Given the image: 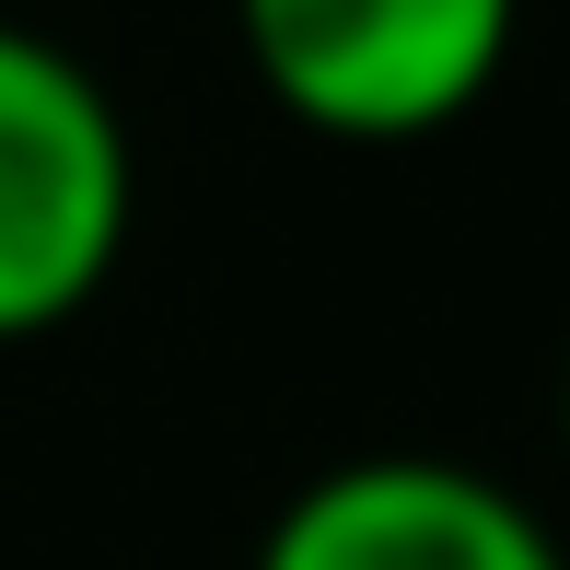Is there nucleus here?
Wrapping results in <instances>:
<instances>
[{"instance_id":"obj_1","label":"nucleus","mask_w":570,"mask_h":570,"mask_svg":"<svg viewBox=\"0 0 570 570\" xmlns=\"http://www.w3.org/2000/svg\"><path fill=\"white\" fill-rule=\"evenodd\" d=\"M140 222V151L82 47L0 23V350L70 326Z\"/></svg>"},{"instance_id":"obj_2","label":"nucleus","mask_w":570,"mask_h":570,"mask_svg":"<svg viewBox=\"0 0 570 570\" xmlns=\"http://www.w3.org/2000/svg\"><path fill=\"white\" fill-rule=\"evenodd\" d=\"M233 36L315 140H431L489 106L524 0H233Z\"/></svg>"},{"instance_id":"obj_3","label":"nucleus","mask_w":570,"mask_h":570,"mask_svg":"<svg viewBox=\"0 0 570 570\" xmlns=\"http://www.w3.org/2000/svg\"><path fill=\"white\" fill-rule=\"evenodd\" d=\"M245 570H570L535 501L454 454H350L268 512Z\"/></svg>"},{"instance_id":"obj_4","label":"nucleus","mask_w":570,"mask_h":570,"mask_svg":"<svg viewBox=\"0 0 570 570\" xmlns=\"http://www.w3.org/2000/svg\"><path fill=\"white\" fill-rule=\"evenodd\" d=\"M559 454H570V361H559Z\"/></svg>"}]
</instances>
